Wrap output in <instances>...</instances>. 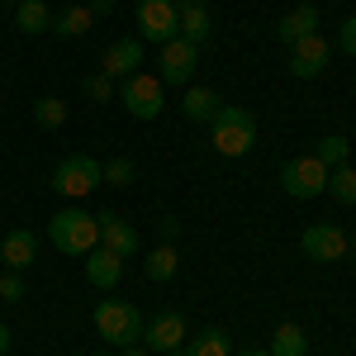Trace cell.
<instances>
[{"label": "cell", "instance_id": "cell-19", "mask_svg": "<svg viewBox=\"0 0 356 356\" xmlns=\"http://www.w3.org/2000/svg\"><path fill=\"white\" fill-rule=\"evenodd\" d=\"M166 356H228V332L204 328V332H195L191 347H176V352H166Z\"/></svg>", "mask_w": 356, "mask_h": 356}, {"label": "cell", "instance_id": "cell-35", "mask_svg": "<svg viewBox=\"0 0 356 356\" xmlns=\"http://www.w3.org/2000/svg\"><path fill=\"white\" fill-rule=\"evenodd\" d=\"M243 356H271V352H243Z\"/></svg>", "mask_w": 356, "mask_h": 356}, {"label": "cell", "instance_id": "cell-24", "mask_svg": "<svg viewBox=\"0 0 356 356\" xmlns=\"http://www.w3.org/2000/svg\"><path fill=\"white\" fill-rule=\"evenodd\" d=\"M328 195L337 204H356V166H332L328 171Z\"/></svg>", "mask_w": 356, "mask_h": 356}, {"label": "cell", "instance_id": "cell-9", "mask_svg": "<svg viewBox=\"0 0 356 356\" xmlns=\"http://www.w3.org/2000/svg\"><path fill=\"white\" fill-rule=\"evenodd\" d=\"M300 247H304V257H309V261L328 266V261H342V257H347L352 238H347L337 223H309V228H304V238H300Z\"/></svg>", "mask_w": 356, "mask_h": 356}, {"label": "cell", "instance_id": "cell-2", "mask_svg": "<svg viewBox=\"0 0 356 356\" xmlns=\"http://www.w3.org/2000/svg\"><path fill=\"white\" fill-rule=\"evenodd\" d=\"M48 238H53L57 252H67V257H86V252H95L100 247V219L95 214H86V209H57L53 219H48Z\"/></svg>", "mask_w": 356, "mask_h": 356}, {"label": "cell", "instance_id": "cell-37", "mask_svg": "<svg viewBox=\"0 0 356 356\" xmlns=\"http://www.w3.org/2000/svg\"><path fill=\"white\" fill-rule=\"evenodd\" d=\"M10 5H24V0H10Z\"/></svg>", "mask_w": 356, "mask_h": 356}, {"label": "cell", "instance_id": "cell-7", "mask_svg": "<svg viewBox=\"0 0 356 356\" xmlns=\"http://www.w3.org/2000/svg\"><path fill=\"white\" fill-rule=\"evenodd\" d=\"M181 33V5L176 0H138V38L143 43H171Z\"/></svg>", "mask_w": 356, "mask_h": 356}, {"label": "cell", "instance_id": "cell-16", "mask_svg": "<svg viewBox=\"0 0 356 356\" xmlns=\"http://www.w3.org/2000/svg\"><path fill=\"white\" fill-rule=\"evenodd\" d=\"M86 280H90L95 290H114V285L124 280V257H114L105 247L86 252Z\"/></svg>", "mask_w": 356, "mask_h": 356}, {"label": "cell", "instance_id": "cell-14", "mask_svg": "<svg viewBox=\"0 0 356 356\" xmlns=\"http://www.w3.org/2000/svg\"><path fill=\"white\" fill-rule=\"evenodd\" d=\"M0 261H5V271H29V266L38 261V238H33L29 228L5 233V243H0Z\"/></svg>", "mask_w": 356, "mask_h": 356}, {"label": "cell", "instance_id": "cell-34", "mask_svg": "<svg viewBox=\"0 0 356 356\" xmlns=\"http://www.w3.org/2000/svg\"><path fill=\"white\" fill-rule=\"evenodd\" d=\"M347 257H352V261H356V238H352V247H347Z\"/></svg>", "mask_w": 356, "mask_h": 356}, {"label": "cell", "instance_id": "cell-8", "mask_svg": "<svg viewBox=\"0 0 356 356\" xmlns=\"http://www.w3.org/2000/svg\"><path fill=\"white\" fill-rule=\"evenodd\" d=\"M195 67H200V48L186 43L181 33L157 48V76H162V86H191Z\"/></svg>", "mask_w": 356, "mask_h": 356}, {"label": "cell", "instance_id": "cell-25", "mask_svg": "<svg viewBox=\"0 0 356 356\" xmlns=\"http://www.w3.org/2000/svg\"><path fill=\"white\" fill-rule=\"evenodd\" d=\"M347 152H352V143H347L342 134L318 138V147H314V157H318V162L328 166V171H332V166H342V162H347Z\"/></svg>", "mask_w": 356, "mask_h": 356}, {"label": "cell", "instance_id": "cell-10", "mask_svg": "<svg viewBox=\"0 0 356 356\" xmlns=\"http://www.w3.org/2000/svg\"><path fill=\"white\" fill-rule=\"evenodd\" d=\"M332 62V43L323 33H304L300 43H290V72L300 76V81H314V76H323Z\"/></svg>", "mask_w": 356, "mask_h": 356}, {"label": "cell", "instance_id": "cell-28", "mask_svg": "<svg viewBox=\"0 0 356 356\" xmlns=\"http://www.w3.org/2000/svg\"><path fill=\"white\" fill-rule=\"evenodd\" d=\"M105 181H110V186H129V181H134V162H129V157L105 162Z\"/></svg>", "mask_w": 356, "mask_h": 356}, {"label": "cell", "instance_id": "cell-21", "mask_svg": "<svg viewBox=\"0 0 356 356\" xmlns=\"http://www.w3.org/2000/svg\"><path fill=\"white\" fill-rule=\"evenodd\" d=\"M143 271H147V280H157V285H162V280H171V275L181 271V252H176L171 243L152 247V257L143 261Z\"/></svg>", "mask_w": 356, "mask_h": 356}, {"label": "cell", "instance_id": "cell-13", "mask_svg": "<svg viewBox=\"0 0 356 356\" xmlns=\"http://www.w3.org/2000/svg\"><path fill=\"white\" fill-rule=\"evenodd\" d=\"M95 219H100V247H105V252L134 257L138 247H143V238H138V228L129 219H119V214H95Z\"/></svg>", "mask_w": 356, "mask_h": 356}, {"label": "cell", "instance_id": "cell-1", "mask_svg": "<svg viewBox=\"0 0 356 356\" xmlns=\"http://www.w3.org/2000/svg\"><path fill=\"white\" fill-rule=\"evenodd\" d=\"M209 143H214L219 157H247L252 143H257V114L223 100L219 114L209 119Z\"/></svg>", "mask_w": 356, "mask_h": 356}, {"label": "cell", "instance_id": "cell-5", "mask_svg": "<svg viewBox=\"0 0 356 356\" xmlns=\"http://www.w3.org/2000/svg\"><path fill=\"white\" fill-rule=\"evenodd\" d=\"M119 105L134 114V119H157L166 105V86L157 72H134V76H124L119 86Z\"/></svg>", "mask_w": 356, "mask_h": 356}, {"label": "cell", "instance_id": "cell-15", "mask_svg": "<svg viewBox=\"0 0 356 356\" xmlns=\"http://www.w3.org/2000/svg\"><path fill=\"white\" fill-rule=\"evenodd\" d=\"M304 33H318V5H295V10H285L280 19H275V38L280 43H300Z\"/></svg>", "mask_w": 356, "mask_h": 356}, {"label": "cell", "instance_id": "cell-18", "mask_svg": "<svg viewBox=\"0 0 356 356\" xmlns=\"http://www.w3.org/2000/svg\"><path fill=\"white\" fill-rule=\"evenodd\" d=\"M209 33H214V24H209V10H204V5H191V0H186V5H181V38L200 48V43H204Z\"/></svg>", "mask_w": 356, "mask_h": 356}, {"label": "cell", "instance_id": "cell-30", "mask_svg": "<svg viewBox=\"0 0 356 356\" xmlns=\"http://www.w3.org/2000/svg\"><path fill=\"white\" fill-rule=\"evenodd\" d=\"M337 43H342V53L356 57V15L352 19H342V33H337Z\"/></svg>", "mask_w": 356, "mask_h": 356}, {"label": "cell", "instance_id": "cell-26", "mask_svg": "<svg viewBox=\"0 0 356 356\" xmlns=\"http://www.w3.org/2000/svg\"><path fill=\"white\" fill-rule=\"evenodd\" d=\"M33 119H38V129H62V124H67V100L43 95V100L33 105Z\"/></svg>", "mask_w": 356, "mask_h": 356}, {"label": "cell", "instance_id": "cell-17", "mask_svg": "<svg viewBox=\"0 0 356 356\" xmlns=\"http://www.w3.org/2000/svg\"><path fill=\"white\" fill-rule=\"evenodd\" d=\"M219 105H223V95L214 86H186V95H181V114L191 124H209L219 114Z\"/></svg>", "mask_w": 356, "mask_h": 356}, {"label": "cell", "instance_id": "cell-32", "mask_svg": "<svg viewBox=\"0 0 356 356\" xmlns=\"http://www.w3.org/2000/svg\"><path fill=\"white\" fill-rule=\"evenodd\" d=\"M124 356H147V347H143V342H129V347H124Z\"/></svg>", "mask_w": 356, "mask_h": 356}, {"label": "cell", "instance_id": "cell-4", "mask_svg": "<svg viewBox=\"0 0 356 356\" xmlns=\"http://www.w3.org/2000/svg\"><path fill=\"white\" fill-rule=\"evenodd\" d=\"M100 181H105V166L95 157H86V152H72V157H62L53 166V191L67 195V200H86Z\"/></svg>", "mask_w": 356, "mask_h": 356}, {"label": "cell", "instance_id": "cell-23", "mask_svg": "<svg viewBox=\"0 0 356 356\" xmlns=\"http://www.w3.org/2000/svg\"><path fill=\"white\" fill-rule=\"evenodd\" d=\"M90 24H95L90 5H72V10H62V15L53 19V33H62V38H81V33H90Z\"/></svg>", "mask_w": 356, "mask_h": 356}, {"label": "cell", "instance_id": "cell-11", "mask_svg": "<svg viewBox=\"0 0 356 356\" xmlns=\"http://www.w3.org/2000/svg\"><path fill=\"white\" fill-rule=\"evenodd\" d=\"M186 318L176 314V309H166V314H157L152 323H143V347L147 352H176L181 342H186Z\"/></svg>", "mask_w": 356, "mask_h": 356}, {"label": "cell", "instance_id": "cell-29", "mask_svg": "<svg viewBox=\"0 0 356 356\" xmlns=\"http://www.w3.org/2000/svg\"><path fill=\"white\" fill-rule=\"evenodd\" d=\"M86 95H90V100H114V81L100 72V76H90V81H86Z\"/></svg>", "mask_w": 356, "mask_h": 356}, {"label": "cell", "instance_id": "cell-6", "mask_svg": "<svg viewBox=\"0 0 356 356\" xmlns=\"http://www.w3.org/2000/svg\"><path fill=\"white\" fill-rule=\"evenodd\" d=\"M280 191L290 195V200H318V195H328V166L318 162L314 152H304V157L280 166Z\"/></svg>", "mask_w": 356, "mask_h": 356}, {"label": "cell", "instance_id": "cell-33", "mask_svg": "<svg viewBox=\"0 0 356 356\" xmlns=\"http://www.w3.org/2000/svg\"><path fill=\"white\" fill-rule=\"evenodd\" d=\"M10 352V328H5V323H0V356Z\"/></svg>", "mask_w": 356, "mask_h": 356}, {"label": "cell", "instance_id": "cell-12", "mask_svg": "<svg viewBox=\"0 0 356 356\" xmlns=\"http://www.w3.org/2000/svg\"><path fill=\"white\" fill-rule=\"evenodd\" d=\"M138 67H143V38H114L105 57H100V72L110 76V81H124V76H134Z\"/></svg>", "mask_w": 356, "mask_h": 356}, {"label": "cell", "instance_id": "cell-22", "mask_svg": "<svg viewBox=\"0 0 356 356\" xmlns=\"http://www.w3.org/2000/svg\"><path fill=\"white\" fill-rule=\"evenodd\" d=\"M271 356H304L309 352V337H304L300 323H280V328L271 332V347H266Z\"/></svg>", "mask_w": 356, "mask_h": 356}, {"label": "cell", "instance_id": "cell-31", "mask_svg": "<svg viewBox=\"0 0 356 356\" xmlns=\"http://www.w3.org/2000/svg\"><path fill=\"white\" fill-rule=\"evenodd\" d=\"M114 10V0H90V15H110Z\"/></svg>", "mask_w": 356, "mask_h": 356}, {"label": "cell", "instance_id": "cell-3", "mask_svg": "<svg viewBox=\"0 0 356 356\" xmlns=\"http://www.w3.org/2000/svg\"><path fill=\"white\" fill-rule=\"evenodd\" d=\"M95 332L110 342V347H129L143 342V314L124 300H100L95 304Z\"/></svg>", "mask_w": 356, "mask_h": 356}, {"label": "cell", "instance_id": "cell-20", "mask_svg": "<svg viewBox=\"0 0 356 356\" xmlns=\"http://www.w3.org/2000/svg\"><path fill=\"white\" fill-rule=\"evenodd\" d=\"M15 24H19V33H48V29H53L48 0H24V5H15Z\"/></svg>", "mask_w": 356, "mask_h": 356}, {"label": "cell", "instance_id": "cell-36", "mask_svg": "<svg viewBox=\"0 0 356 356\" xmlns=\"http://www.w3.org/2000/svg\"><path fill=\"white\" fill-rule=\"evenodd\" d=\"M191 5H204V10H209V0H191Z\"/></svg>", "mask_w": 356, "mask_h": 356}, {"label": "cell", "instance_id": "cell-27", "mask_svg": "<svg viewBox=\"0 0 356 356\" xmlns=\"http://www.w3.org/2000/svg\"><path fill=\"white\" fill-rule=\"evenodd\" d=\"M0 300L5 304L24 300V280H19V271H0Z\"/></svg>", "mask_w": 356, "mask_h": 356}]
</instances>
